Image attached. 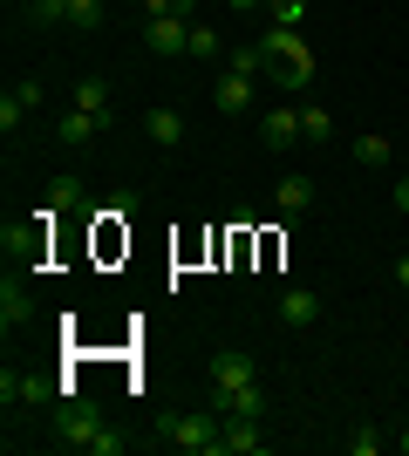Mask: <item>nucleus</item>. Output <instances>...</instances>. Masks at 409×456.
I'll return each instance as SVG.
<instances>
[{"label":"nucleus","mask_w":409,"mask_h":456,"mask_svg":"<svg viewBox=\"0 0 409 456\" xmlns=\"http://www.w3.org/2000/svg\"><path fill=\"white\" fill-rule=\"evenodd\" d=\"M218 55H225V41H218V28L192 20V61H218Z\"/></svg>","instance_id":"6ab92c4d"},{"label":"nucleus","mask_w":409,"mask_h":456,"mask_svg":"<svg viewBox=\"0 0 409 456\" xmlns=\"http://www.w3.org/2000/svg\"><path fill=\"white\" fill-rule=\"evenodd\" d=\"M55 136H61V143H69V151H76V143H96V136H102V123H96V116H89V110H61Z\"/></svg>","instance_id":"2eb2a0df"},{"label":"nucleus","mask_w":409,"mask_h":456,"mask_svg":"<svg viewBox=\"0 0 409 456\" xmlns=\"http://www.w3.org/2000/svg\"><path fill=\"white\" fill-rule=\"evenodd\" d=\"M89 456H123V436H117V429H102V436H96V450H89Z\"/></svg>","instance_id":"cd10ccee"},{"label":"nucleus","mask_w":409,"mask_h":456,"mask_svg":"<svg viewBox=\"0 0 409 456\" xmlns=\"http://www.w3.org/2000/svg\"><path fill=\"white\" fill-rule=\"evenodd\" d=\"M348 450H355V456H375V450H382V429H369V422H362V429L348 436Z\"/></svg>","instance_id":"a878e982"},{"label":"nucleus","mask_w":409,"mask_h":456,"mask_svg":"<svg viewBox=\"0 0 409 456\" xmlns=\"http://www.w3.org/2000/svg\"><path fill=\"white\" fill-rule=\"evenodd\" d=\"M280 321L287 327H314L321 321V293H314V286H287V293H280Z\"/></svg>","instance_id":"9b49d317"},{"label":"nucleus","mask_w":409,"mask_h":456,"mask_svg":"<svg viewBox=\"0 0 409 456\" xmlns=\"http://www.w3.org/2000/svg\"><path fill=\"white\" fill-rule=\"evenodd\" d=\"M76 110H89L102 130H110V123H117V95H110V82H102V76H82L76 82Z\"/></svg>","instance_id":"1a4fd4ad"},{"label":"nucleus","mask_w":409,"mask_h":456,"mask_svg":"<svg viewBox=\"0 0 409 456\" xmlns=\"http://www.w3.org/2000/svg\"><path fill=\"white\" fill-rule=\"evenodd\" d=\"M389 157H396V143H389L382 130H362V136H355V164H369V171H382Z\"/></svg>","instance_id":"dca6fc26"},{"label":"nucleus","mask_w":409,"mask_h":456,"mask_svg":"<svg viewBox=\"0 0 409 456\" xmlns=\"http://www.w3.org/2000/svg\"><path fill=\"white\" fill-rule=\"evenodd\" d=\"M143 48H151V55H192V20L184 14L143 20Z\"/></svg>","instance_id":"20e7f679"},{"label":"nucleus","mask_w":409,"mask_h":456,"mask_svg":"<svg viewBox=\"0 0 409 456\" xmlns=\"http://www.w3.org/2000/svg\"><path fill=\"white\" fill-rule=\"evenodd\" d=\"M266 450V422L253 416H225V429H218V450L212 456H259Z\"/></svg>","instance_id":"39448f33"},{"label":"nucleus","mask_w":409,"mask_h":456,"mask_svg":"<svg viewBox=\"0 0 409 456\" xmlns=\"http://www.w3.org/2000/svg\"><path fill=\"white\" fill-rule=\"evenodd\" d=\"M69 28H76V35H96L102 28V0H69Z\"/></svg>","instance_id":"aec40b11"},{"label":"nucleus","mask_w":409,"mask_h":456,"mask_svg":"<svg viewBox=\"0 0 409 456\" xmlns=\"http://www.w3.org/2000/svg\"><path fill=\"white\" fill-rule=\"evenodd\" d=\"M0 327H7V334H14V327H35V300L14 286V273L0 280Z\"/></svg>","instance_id":"ddd939ff"},{"label":"nucleus","mask_w":409,"mask_h":456,"mask_svg":"<svg viewBox=\"0 0 409 456\" xmlns=\"http://www.w3.org/2000/svg\"><path fill=\"white\" fill-rule=\"evenodd\" d=\"M266 20L273 28H300V20H307V0H266Z\"/></svg>","instance_id":"412c9836"},{"label":"nucleus","mask_w":409,"mask_h":456,"mask_svg":"<svg viewBox=\"0 0 409 456\" xmlns=\"http://www.w3.org/2000/svg\"><path fill=\"white\" fill-rule=\"evenodd\" d=\"M396 450H403V456H409V429H403V436H396Z\"/></svg>","instance_id":"2f4dec72"},{"label":"nucleus","mask_w":409,"mask_h":456,"mask_svg":"<svg viewBox=\"0 0 409 456\" xmlns=\"http://www.w3.org/2000/svg\"><path fill=\"white\" fill-rule=\"evenodd\" d=\"M102 429H110V422H102L96 409H82V402H61V409H55V436L69 443V450H96Z\"/></svg>","instance_id":"f03ea898"},{"label":"nucleus","mask_w":409,"mask_h":456,"mask_svg":"<svg viewBox=\"0 0 409 456\" xmlns=\"http://www.w3.org/2000/svg\"><path fill=\"white\" fill-rule=\"evenodd\" d=\"M328 136H334V110L307 102V110H300V143H328Z\"/></svg>","instance_id":"a211bd4d"},{"label":"nucleus","mask_w":409,"mask_h":456,"mask_svg":"<svg viewBox=\"0 0 409 456\" xmlns=\"http://www.w3.org/2000/svg\"><path fill=\"white\" fill-rule=\"evenodd\" d=\"M396 286H403V293H409V252H403V259H396Z\"/></svg>","instance_id":"c756f323"},{"label":"nucleus","mask_w":409,"mask_h":456,"mask_svg":"<svg viewBox=\"0 0 409 456\" xmlns=\"http://www.w3.org/2000/svg\"><path fill=\"white\" fill-rule=\"evenodd\" d=\"M143 136H151L157 151H177V143H184V116L177 110H143Z\"/></svg>","instance_id":"4468645a"},{"label":"nucleus","mask_w":409,"mask_h":456,"mask_svg":"<svg viewBox=\"0 0 409 456\" xmlns=\"http://www.w3.org/2000/svg\"><path fill=\"white\" fill-rule=\"evenodd\" d=\"M205 375H212L218 388H246V381H259V362L246 354V347H218L212 362H205Z\"/></svg>","instance_id":"0eeeda50"},{"label":"nucleus","mask_w":409,"mask_h":456,"mask_svg":"<svg viewBox=\"0 0 409 456\" xmlns=\"http://www.w3.org/2000/svg\"><path fill=\"white\" fill-rule=\"evenodd\" d=\"M396 211L409 218V177H396Z\"/></svg>","instance_id":"c85d7f7f"},{"label":"nucleus","mask_w":409,"mask_h":456,"mask_svg":"<svg viewBox=\"0 0 409 456\" xmlns=\"http://www.w3.org/2000/svg\"><path fill=\"white\" fill-rule=\"evenodd\" d=\"M218 429H225L218 409H192V416H171V422H164V443H171V450H205V456H212L218 450Z\"/></svg>","instance_id":"f257e3e1"},{"label":"nucleus","mask_w":409,"mask_h":456,"mask_svg":"<svg viewBox=\"0 0 409 456\" xmlns=\"http://www.w3.org/2000/svg\"><path fill=\"white\" fill-rule=\"evenodd\" d=\"M143 7V20H164V14H184L192 20V0H136Z\"/></svg>","instance_id":"b1692460"},{"label":"nucleus","mask_w":409,"mask_h":456,"mask_svg":"<svg viewBox=\"0 0 409 456\" xmlns=\"http://www.w3.org/2000/svg\"><path fill=\"white\" fill-rule=\"evenodd\" d=\"M14 102H20V110H41V82H35V76L14 82Z\"/></svg>","instance_id":"bb28decb"},{"label":"nucleus","mask_w":409,"mask_h":456,"mask_svg":"<svg viewBox=\"0 0 409 456\" xmlns=\"http://www.w3.org/2000/svg\"><path fill=\"white\" fill-rule=\"evenodd\" d=\"M253 95H259L253 76H239V69L218 76V110H225V116H246V110H253Z\"/></svg>","instance_id":"f8f14e48"},{"label":"nucleus","mask_w":409,"mask_h":456,"mask_svg":"<svg viewBox=\"0 0 409 456\" xmlns=\"http://www.w3.org/2000/svg\"><path fill=\"white\" fill-rule=\"evenodd\" d=\"M259 143H266V151L300 143V110H287V102H280V110H266V116H259Z\"/></svg>","instance_id":"6e6552de"},{"label":"nucleus","mask_w":409,"mask_h":456,"mask_svg":"<svg viewBox=\"0 0 409 456\" xmlns=\"http://www.w3.org/2000/svg\"><path fill=\"white\" fill-rule=\"evenodd\" d=\"M20 123H28V110H20V102H14V89H7V95H0V130L14 136V130H20Z\"/></svg>","instance_id":"393cba45"},{"label":"nucleus","mask_w":409,"mask_h":456,"mask_svg":"<svg viewBox=\"0 0 409 456\" xmlns=\"http://www.w3.org/2000/svg\"><path fill=\"white\" fill-rule=\"evenodd\" d=\"M76 205H82L76 177H69V184H61V177H55V184H48V211H76Z\"/></svg>","instance_id":"5701e85b"},{"label":"nucleus","mask_w":409,"mask_h":456,"mask_svg":"<svg viewBox=\"0 0 409 456\" xmlns=\"http://www.w3.org/2000/svg\"><path fill=\"white\" fill-rule=\"evenodd\" d=\"M205 409H218V416H253V422H266L273 395L259 388V381H246V388H218V381H212V395H205Z\"/></svg>","instance_id":"7ed1b4c3"},{"label":"nucleus","mask_w":409,"mask_h":456,"mask_svg":"<svg viewBox=\"0 0 409 456\" xmlns=\"http://www.w3.org/2000/svg\"><path fill=\"white\" fill-rule=\"evenodd\" d=\"M233 69H239V76H253V82H266L273 76V55L259 48V41H246V48H233Z\"/></svg>","instance_id":"f3484780"},{"label":"nucleus","mask_w":409,"mask_h":456,"mask_svg":"<svg viewBox=\"0 0 409 456\" xmlns=\"http://www.w3.org/2000/svg\"><path fill=\"white\" fill-rule=\"evenodd\" d=\"M225 7H233V14H253V7H266V0H225Z\"/></svg>","instance_id":"7c9ffc66"},{"label":"nucleus","mask_w":409,"mask_h":456,"mask_svg":"<svg viewBox=\"0 0 409 456\" xmlns=\"http://www.w3.org/2000/svg\"><path fill=\"white\" fill-rule=\"evenodd\" d=\"M20 14L35 20V28H55V20H69V0H28Z\"/></svg>","instance_id":"4be33fe9"},{"label":"nucleus","mask_w":409,"mask_h":456,"mask_svg":"<svg viewBox=\"0 0 409 456\" xmlns=\"http://www.w3.org/2000/svg\"><path fill=\"white\" fill-rule=\"evenodd\" d=\"M273 205L287 211V232H293V218H300V211L314 205V177H300V171H287L280 177V184H273Z\"/></svg>","instance_id":"9d476101"},{"label":"nucleus","mask_w":409,"mask_h":456,"mask_svg":"<svg viewBox=\"0 0 409 456\" xmlns=\"http://www.w3.org/2000/svg\"><path fill=\"white\" fill-rule=\"evenodd\" d=\"M55 395V381H41L35 368H7V375H0V402H7V409H35V402H48Z\"/></svg>","instance_id":"423d86ee"}]
</instances>
